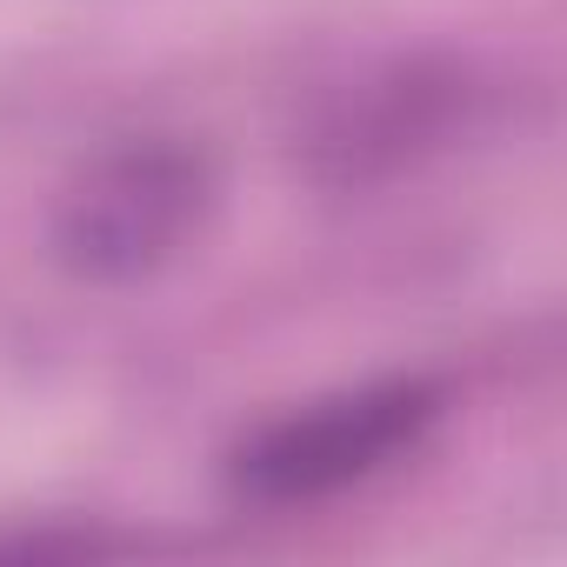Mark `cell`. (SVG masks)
<instances>
[{
  "label": "cell",
  "instance_id": "7a4b0ae2",
  "mask_svg": "<svg viewBox=\"0 0 567 567\" xmlns=\"http://www.w3.org/2000/svg\"><path fill=\"white\" fill-rule=\"evenodd\" d=\"M434 421H441V388L374 381V388L315 401L301 414H280L274 427H260L234 454L227 481L254 507H308V501H328L354 481H374L381 467L414 454Z\"/></svg>",
  "mask_w": 567,
  "mask_h": 567
},
{
  "label": "cell",
  "instance_id": "3957f363",
  "mask_svg": "<svg viewBox=\"0 0 567 567\" xmlns=\"http://www.w3.org/2000/svg\"><path fill=\"white\" fill-rule=\"evenodd\" d=\"M447 87H454V81H427L421 68H394L388 81L354 87V94L321 121V134L308 141L315 174H321V181H374V174H394L421 141L441 134Z\"/></svg>",
  "mask_w": 567,
  "mask_h": 567
},
{
  "label": "cell",
  "instance_id": "6da1fadb",
  "mask_svg": "<svg viewBox=\"0 0 567 567\" xmlns=\"http://www.w3.org/2000/svg\"><path fill=\"white\" fill-rule=\"evenodd\" d=\"M214 207V167L181 134H134L107 147L61 207V260L94 288H121L167 267Z\"/></svg>",
  "mask_w": 567,
  "mask_h": 567
}]
</instances>
